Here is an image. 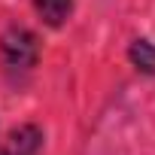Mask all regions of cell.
I'll return each mask as SVG.
<instances>
[{
    "instance_id": "obj_1",
    "label": "cell",
    "mask_w": 155,
    "mask_h": 155,
    "mask_svg": "<svg viewBox=\"0 0 155 155\" xmlns=\"http://www.w3.org/2000/svg\"><path fill=\"white\" fill-rule=\"evenodd\" d=\"M3 46V61L9 70H31L37 64V37L25 28H9L0 40Z\"/></svg>"
},
{
    "instance_id": "obj_2",
    "label": "cell",
    "mask_w": 155,
    "mask_h": 155,
    "mask_svg": "<svg viewBox=\"0 0 155 155\" xmlns=\"http://www.w3.org/2000/svg\"><path fill=\"white\" fill-rule=\"evenodd\" d=\"M40 143H43L40 128L25 125V128H15V131L3 140L0 155H37V152H40Z\"/></svg>"
},
{
    "instance_id": "obj_3",
    "label": "cell",
    "mask_w": 155,
    "mask_h": 155,
    "mask_svg": "<svg viewBox=\"0 0 155 155\" xmlns=\"http://www.w3.org/2000/svg\"><path fill=\"white\" fill-rule=\"evenodd\" d=\"M34 6L49 28H61L73 12V0H34Z\"/></svg>"
},
{
    "instance_id": "obj_4",
    "label": "cell",
    "mask_w": 155,
    "mask_h": 155,
    "mask_svg": "<svg viewBox=\"0 0 155 155\" xmlns=\"http://www.w3.org/2000/svg\"><path fill=\"white\" fill-rule=\"evenodd\" d=\"M131 61H134L140 70L155 73V46H152L149 40H137V43L131 46Z\"/></svg>"
}]
</instances>
